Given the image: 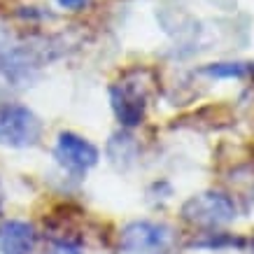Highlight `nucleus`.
<instances>
[{
    "mask_svg": "<svg viewBox=\"0 0 254 254\" xmlns=\"http://www.w3.org/2000/svg\"><path fill=\"white\" fill-rule=\"evenodd\" d=\"M124 254H173L175 231L161 222H131L119 238Z\"/></svg>",
    "mask_w": 254,
    "mask_h": 254,
    "instance_id": "obj_1",
    "label": "nucleus"
},
{
    "mask_svg": "<svg viewBox=\"0 0 254 254\" xmlns=\"http://www.w3.org/2000/svg\"><path fill=\"white\" fill-rule=\"evenodd\" d=\"M182 217L189 224L215 229L236 219V203L222 191H203L182 205Z\"/></svg>",
    "mask_w": 254,
    "mask_h": 254,
    "instance_id": "obj_2",
    "label": "nucleus"
},
{
    "mask_svg": "<svg viewBox=\"0 0 254 254\" xmlns=\"http://www.w3.org/2000/svg\"><path fill=\"white\" fill-rule=\"evenodd\" d=\"M42 124L23 105H5L0 108V145L23 149L33 147L40 140Z\"/></svg>",
    "mask_w": 254,
    "mask_h": 254,
    "instance_id": "obj_3",
    "label": "nucleus"
},
{
    "mask_svg": "<svg viewBox=\"0 0 254 254\" xmlns=\"http://www.w3.org/2000/svg\"><path fill=\"white\" fill-rule=\"evenodd\" d=\"M112 110H115L117 119L122 126H138L145 119V93L135 82H119V84L112 86Z\"/></svg>",
    "mask_w": 254,
    "mask_h": 254,
    "instance_id": "obj_4",
    "label": "nucleus"
},
{
    "mask_svg": "<svg viewBox=\"0 0 254 254\" xmlns=\"http://www.w3.org/2000/svg\"><path fill=\"white\" fill-rule=\"evenodd\" d=\"M56 159L70 170H89L91 166L98 163V149L89 142V140L79 138L75 133H61L56 140V149H54Z\"/></svg>",
    "mask_w": 254,
    "mask_h": 254,
    "instance_id": "obj_5",
    "label": "nucleus"
},
{
    "mask_svg": "<svg viewBox=\"0 0 254 254\" xmlns=\"http://www.w3.org/2000/svg\"><path fill=\"white\" fill-rule=\"evenodd\" d=\"M35 229L21 219H5L0 224V254H33Z\"/></svg>",
    "mask_w": 254,
    "mask_h": 254,
    "instance_id": "obj_6",
    "label": "nucleus"
},
{
    "mask_svg": "<svg viewBox=\"0 0 254 254\" xmlns=\"http://www.w3.org/2000/svg\"><path fill=\"white\" fill-rule=\"evenodd\" d=\"M252 63H212V65H208V68H203V72L205 75H210V77H247L250 72H252Z\"/></svg>",
    "mask_w": 254,
    "mask_h": 254,
    "instance_id": "obj_7",
    "label": "nucleus"
},
{
    "mask_svg": "<svg viewBox=\"0 0 254 254\" xmlns=\"http://www.w3.org/2000/svg\"><path fill=\"white\" fill-rule=\"evenodd\" d=\"M61 7H65V9H72V12H77V9H82L89 2V0H56Z\"/></svg>",
    "mask_w": 254,
    "mask_h": 254,
    "instance_id": "obj_8",
    "label": "nucleus"
},
{
    "mask_svg": "<svg viewBox=\"0 0 254 254\" xmlns=\"http://www.w3.org/2000/svg\"><path fill=\"white\" fill-rule=\"evenodd\" d=\"M9 49H12V47L7 45V40L2 38V33H0V70L5 68V61H7V54H9Z\"/></svg>",
    "mask_w": 254,
    "mask_h": 254,
    "instance_id": "obj_9",
    "label": "nucleus"
},
{
    "mask_svg": "<svg viewBox=\"0 0 254 254\" xmlns=\"http://www.w3.org/2000/svg\"><path fill=\"white\" fill-rule=\"evenodd\" d=\"M49 254H82L77 250V247H72V245H59V247H54Z\"/></svg>",
    "mask_w": 254,
    "mask_h": 254,
    "instance_id": "obj_10",
    "label": "nucleus"
},
{
    "mask_svg": "<svg viewBox=\"0 0 254 254\" xmlns=\"http://www.w3.org/2000/svg\"><path fill=\"white\" fill-rule=\"evenodd\" d=\"M0 208H2V196H0Z\"/></svg>",
    "mask_w": 254,
    "mask_h": 254,
    "instance_id": "obj_11",
    "label": "nucleus"
},
{
    "mask_svg": "<svg viewBox=\"0 0 254 254\" xmlns=\"http://www.w3.org/2000/svg\"><path fill=\"white\" fill-rule=\"evenodd\" d=\"M252 252H254V240H252Z\"/></svg>",
    "mask_w": 254,
    "mask_h": 254,
    "instance_id": "obj_12",
    "label": "nucleus"
}]
</instances>
